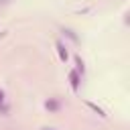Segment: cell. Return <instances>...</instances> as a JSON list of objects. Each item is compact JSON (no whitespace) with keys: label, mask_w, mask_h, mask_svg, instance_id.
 I'll return each mask as SVG.
<instances>
[{"label":"cell","mask_w":130,"mask_h":130,"mask_svg":"<svg viewBox=\"0 0 130 130\" xmlns=\"http://www.w3.org/2000/svg\"><path fill=\"white\" fill-rule=\"evenodd\" d=\"M69 79H71V87L77 89V87H79V75H77V71H71V73H69Z\"/></svg>","instance_id":"1"},{"label":"cell","mask_w":130,"mask_h":130,"mask_svg":"<svg viewBox=\"0 0 130 130\" xmlns=\"http://www.w3.org/2000/svg\"><path fill=\"white\" fill-rule=\"evenodd\" d=\"M57 49H59V57H61L63 61H67V49H65V45H63L61 41H57Z\"/></svg>","instance_id":"2"}]
</instances>
